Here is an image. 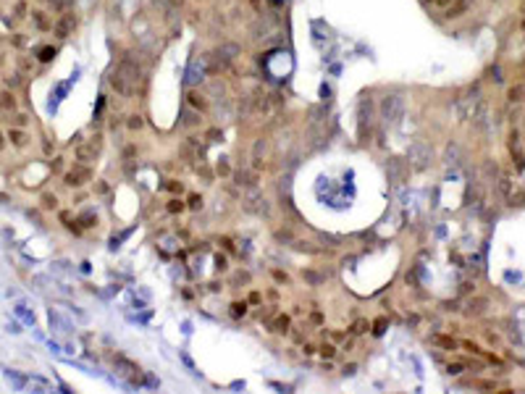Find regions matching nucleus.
<instances>
[{"mask_svg": "<svg viewBox=\"0 0 525 394\" xmlns=\"http://www.w3.org/2000/svg\"><path fill=\"white\" fill-rule=\"evenodd\" d=\"M116 71H119V74L124 76L129 85H132V89H134V85L139 82V66H137V63H134L132 58H121L119 66H116Z\"/></svg>", "mask_w": 525, "mask_h": 394, "instance_id": "nucleus-1", "label": "nucleus"}, {"mask_svg": "<svg viewBox=\"0 0 525 394\" xmlns=\"http://www.w3.org/2000/svg\"><path fill=\"white\" fill-rule=\"evenodd\" d=\"M74 29H76V16H74V14H63V16L55 21V27H53L55 37H61V40L71 37V34H74Z\"/></svg>", "mask_w": 525, "mask_h": 394, "instance_id": "nucleus-2", "label": "nucleus"}, {"mask_svg": "<svg viewBox=\"0 0 525 394\" xmlns=\"http://www.w3.org/2000/svg\"><path fill=\"white\" fill-rule=\"evenodd\" d=\"M89 179H92V171H89L87 166H76L74 171L66 173V184L68 187H82V184H87Z\"/></svg>", "mask_w": 525, "mask_h": 394, "instance_id": "nucleus-3", "label": "nucleus"}, {"mask_svg": "<svg viewBox=\"0 0 525 394\" xmlns=\"http://www.w3.org/2000/svg\"><path fill=\"white\" fill-rule=\"evenodd\" d=\"M381 111H384L386 119H397V116L402 113V100L397 98V95H391V98H386L384 103H381Z\"/></svg>", "mask_w": 525, "mask_h": 394, "instance_id": "nucleus-4", "label": "nucleus"}, {"mask_svg": "<svg viewBox=\"0 0 525 394\" xmlns=\"http://www.w3.org/2000/svg\"><path fill=\"white\" fill-rule=\"evenodd\" d=\"M517 132H512V137H509V153H512V158H515V169L517 171H525V155H523V150L517 147Z\"/></svg>", "mask_w": 525, "mask_h": 394, "instance_id": "nucleus-5", "label": "nucleus"}, {"mask_svg": "<svg viewBox=\"0 0 525 394\" xmlns=\"http://www.w3.org/2000/svg\"><path fill=\"white\" fill-rule=\"evenodd\" d=\"M470 3H473V0H452V5L446 8V14H444V16H446V18H459V16L465 14V11L470 8Z\"/></svg>", "mask_w": 525, "mask_h": 394, "instance_id": "nucleus-6", "label": "nucleus"}, {"mask_svg": "<svg viewBox=\"0 0 525 394\" xmlns=\"http://www.w3.org/2000/svg\"><path fill=\"white\" fill-rule=\"evenodd\" d=\"M111 87H113L119 95H132V85H129V82L119 74V71H113V74H111Z\"/></svg>", "mask_w": 525, "mask_h": 394, "instance_id": "nucleus-7", "label": "nucleus"}, {"mask_svg": "<svg viewBox=\"0 0 525 394\" xmlns=\"http://www.w3.org/2000/svg\"><path fill=\"white\" fill-rule=\"evenodd\" d=\"M95 155H97V147L95 145H79V147H76V160H82V163L95 160Z\"/></svg>", "mask_w": 525, "mask_h": 394, "instance_id": "nucleus-8", "label": "nucleus"}, {"mask_svg": "<svg viewBox=\"0 0 525 394\" xmlns=\"http://www.w3.org/2000/svg\"><path fill=\"white\" fill-rule=\"evenodd\" d=\"M509 100L512 103H525V85H515V87H509Z\"/></svg>", "mask_w": 525, "mask_h": 394, "instance_id": "nucleus-9", "label": "nucleus"}, {"mask_svg": "<svg viewBox=\"0 0 525 394\" xmlns=\"http://www.w3.org/2000/svg\"><path fill=\"white\" fill-rule=\"evenodd\" d=\"M8 139L14 142L16 147H24V145H27V134H24L21 129H11V132H8Z\"/></svg>", "mask_w": 525, "mask_h": 394, "instance_id": "nucleus-10", "label": "nucleus"}, {"mask_svg": "<svg viewBox=\"0 0 525 394\" xmlns=\"http://www.w3.org/2000/svg\"><path fill=\"white\" fill-rule=\"evenodd\" d=\"M237 184L252 187V184H255V173H252V171H239L237 173Z\"/></svg>", "mask_w": 525, "mask_h": 394, "instance_id": "nucleus-11", "label": "nucleus"}, {"mask_svg": "<svg viewBox=\"0 0 525 394\" xmlns=\"http://www.w3.org/2000/svg\"><path fill=\"white\" fill-rule=\"evenodd\" d=\"M470 386H475V389H491V392H496V381H481V378H475V381H468Z\"/></svg>", "mask_w": 525, "mask_h": 394, "instance_id": "nucleus-12", "label": "nucleus"}, {"mask_svg": "<svg viewBox=\"0 0 525 394\" xmlns=\"http://www.w3.org/2000/svg\"><path fill=\"white\" fill-rule=\"evenodd\" d=\"M42 208L45 210H55L58 208V197L50 195V192H48V195H42Z\"/></svg>", "mask_w": 525, "mask_h": 394, "instance_id": "nucleus-13", "label": "nucleus"}, {"mask_svg": "<svg viewBox=\"0 0 525 394\" xmlns=\"http://www.w3.org/2000/svg\"><path fill=\"white\" fill-rule=\"evenodd\" d=\"M0 108H5V111H14V108H16V98L5 92L3 98H0Z\"/></svg>", "mask_w": 525, "mask_h": 394, "instance_id": "nucleus-14", "label": "nucleus"}, {"mask_svg": "<svg viewBox=\"0 0 525 394\" xmlns=\"http://www.w3.org/2000/svg\"><path fill=\"white\" fill-rule=\"evenodd\" d=\"M433 342L441 344V347H446V350H455V347H457V342L452 339V337H433Z\"/></svg>", "mask_w": 525, "mask_h": 394, "instance_id": "nucleus-15", "label": "nucleus"}, {"mask_svg": "<svg viewBox=\"0 0 525 394\" xmlns=\"http://www.w3.org/2000/svg\"><path fill=\"white\" fill-rule=\"evenodd\" d=\"M53 58H55V48H42L40 50V61L42 63H50Z\"/></svg>", "mask_w": 525, "mask_h": 394, "instance_id": "nucleus-16", "label": "nucleus"}, {"mask_svg": "<svg viewBox=\"0 0 525 394\" xmlns=\"http://www.w3.org/2000/svg\"><path fill=\"white\" fill-rule=\"evenodd\" d=\"M268 108V98L265 95H255V105H252V111H265Z\"/></svg>", "mask_w": 525, "mask_h": 394, "instance_id": "nucleus-17", "label": "nucleus"}, {"mask_svg": "<svg viewBox=\"0 0 525 394\" xmlns=\"http://www.w3.org/2000/svg\"><path fill=\"white\" fill-rule=\"evenodd\" d=\"M181 124H184V126H194V124H200V119H197V116H194L192 111H186V113H184V121H181Z\"/></svg>", "mask_w": 525, "mask_h": 394, "instance_id": "nucleus-18", "label": "nucleus"}, {"mask_svg": "<svg viewBox=\"0 0 525 394\" xmlns=\"http://www.w3.org/2000/svg\"><path fill=\"white\" fill-rule=\"evenodd\" d=\"M50 3H53V8L55 11H66L71 3H74V0H50Z\"/></svg>", "mask_w": 525, "mask_h": 394, "instance_id": "nucleus-19", "label": "nucleus"}, {"mask_svg": "<svg viewBox=\"0 0 525 394\" xmlns=\"http://www.w3.org/2000/svg\"><path fill=\"white\" fill-rule=\"evenodd\" d=\"M321 355H323V358H334V355H336V347H334V344H323V347H321Z\"/></svg>", "mask_w": 525, "mask_h": 394, "instance_id": "nucleus-20", "label": "nucleus"}, {"mask_svg": "<svg viewBox=\"0 0 525 394\" xmlns=\"http://www.w3.org/2000/svg\"><path fill=\"white\" fill-rule=\"evenodd\" d=\"M287 328H289V318H287V315H281V318L276 321V331H287Z\"/></svg>", "mask_w": 525, "mask_h": 394, "instance_id": "nucleus-21", "label": "nucleus"}, {"mask_svg": "<svg viewBox=\"0 0 525 394\" xmlns=\"http://www.w3.org/2000/svg\"><path fill=\"white\" fill-rule=\"evenodd\" d=\"M168 210H171V213L184 210V203H181V200H171V203H168Z\"/></svg>", "mask_w": 525, "mask_h": 394, "instance_id": "nucleus-22", "label": "nucleus"}, {"mask_svg": "<svg viewBox=\"0 0 525 394\" xmlns=\"http://www.w3.org/2000/svg\"><path fill=\"white\" fill-rule=\"evenodd\" d=\"M189 103H192V105H200V108H205V100H203V95H197V92H192V95H189Z\"/></svg>", "mask_w": 525, "mask_h": 394, "instance_id": "nucleus-23", "label": "nucleus"}, {"mask_svg": "<svg viewBox=\"0 0 525 394\" xmlns=\"http://www.w3.org/2000/svg\"><path fill=\"white\" fill-rule=\"evenodd\" d=\"M252 153H255V158H260V155L265 153V139H257V142H255V150H252Z\"/></svg>", "mask_w": 525, "mask_h": 394, "instance_id": "nucleus-24", "label": "nucleus"}, {"mask_svg": "<svg viewBox=\"0 0 525 394\" xmlns=\"http://www.w3.org/2000/svg\"><path fill=\"white\" fill-rule=\"evenodd\" d=\"M129 129H142V119H139V116H129Z\"/></svg>", "mask_w": 525, "mask_h": 394, "instance_id": "nucleus-25", "label": "nucleus"}, {"mask_svg": "<svg viewBox=\"0 0 525 394\" xmlns=\"http://www.w3.org/2000/svg\"><path fill=\"white\" fill-rule=\"evenodd\" d=\"M231 308H234V310H231L234 315H244V310H247V305H244V302H234Z\"/></svg>", "mask_w": 525, "mask_h": 394, "instance_id": "nucleus-26", "label": "nucleus"}, {"mask_svg": "<svg viewBox=\"0 0 525 394\" xmlns=\"http://www.w3.org/2000/svg\"><path fill=\"white\" fill-rule=\"evenodd\" d=\"M34 21H37V27H42V29H48V21H45V16L40 14V11H34Z\"/></svg>", "mask_w": 525, "mask_h": 394, "instance_id": "nucleus-27", "label": "nucleus"}, {"mask_svg": "<svg viewBox=\"0 0 525 394\" xmlns=\"http://www.w3.org/2000/svg\"><path fill=\"white\" fill-rule=\"evenodd\" d=\"M365 328H368V324H365V321H357V324L352 326V334H362Z\"/></svg>", "mask_w": 525, "mask_h": 394, "instance_id": "nucleus-28", "label": "nucleus"}, {"mask_svg": "<svg viewBox=\"0 0 525 394\" xmlns=\"http://www.w3.org/2000/svg\"><path fill=\"white\" fill-rule=\"evenodd\" d=\"M27 121H29V119H27V116H24V113L14 116V124H16V126H24V124H27Z\"/></svg>", "mask_w": 525, "mask_h": 394, "instance_id": "nucleus-29", "label": "nucleus"}, {"mask_svg": "<svg viewBox=\"0 0 525 394\" xmlns=\"http://www.w3.org/2000/svg\"><path fill=\"white\" fill-rule=\"evenodd\" d=\"M462 368H465L462 363H455V365H449V368H446V371H449V373H452V376H457V373H459V371H462Z\"/></svg>", "mask_w": 525, "mask_h": 394, "instance_id": "nucleus-30", "label": "nucleus"}, {"mask_svg": "<svg viewBox=\"0 0 525 394\" xmlns=\"http://www.w3.org/2000/svg\"><path fill=\"white\" fill-rule=\"evenodd\" d=\"M305 279H310L313 284H318V281H321V276H318V274H313V271H305Z\"/></svg>", "mask_w": 525, "mask_h": 394, "instance_id": "nucleus-31", "label": "nucleus"}, {"mask_svg": "<svg viewBox=\"0 0 525 394\" xmlns=\"http://www.w3.org/2000/svg\"><path fill=\"white\" fill-rule=\"evenodd\" d=\"M273 276H276V281H284V284L289 281V276H287V274H281V271H273Z\"/></svg>", "mask_w": 525, "mask_h": 394, "instance_id": "nucleus-32", "label": "nucleus"}, {"mask_svg": "<svg viewBox=\"0 0 525 394\" xmlns=\"http://www.w3.org/2000/svg\"><path fill=\"white\" fill-rule=\"evenodd\" d=\"M384 326H386V321H384V318L375 321V328H373V331H375V334H381V331H384Z\"/></svg>", "mask_w": 525, "mask_h": 394, "instance_id": "nucleus-33", "label": "nucleus"}, {"mask_svg": "<svg viewBox=\"0 0 525 394\" xmlns=\"http://www.w3.org/2000/svg\"><path fill=\"white\" fill-rule=\"evenodd\" d=\"M189 208H203V200H200V197H192V200H189Z\"/></svg>", "mask_w": 525, "mask_h": 394, "instance_id": "nucleus-34", "label": "nucleus"}, {"mask_svg": "<svg viewBox=\"0 0 525 394\" xmlns=\"http://www.w3.org/2000/svg\"><path fill=\"white\" fill-rule=\"evenodd\" d=\"M24 8H27V5H24V3H18V5H16V16H24Z\"/></svg>", "mask_w": 525, "mask_h": 394, "instance_id": "nucleus-35", "label": "nucleus"}, {"mask_svg": "<svg viewBox=\"0 0 525 394\" xmlns=\"http://www.w3.org/2000/svg\"><path fill=\"white\" fill-rule=\"evenodd\" d=\"M523 29H525V3H523Z\"/></svg>", "mask_w": 525, "mask_h": 394, "instance_id": "nucleus-36", "label": "nucleus"}, {"mask_svg": "<svg viewBox=\"0 0 525 394\" xmlns=\"http://www.w3.org/2000/svg\"><path fill=\"white\" fill-rule=\"evenodd\" d=\"M0 147H3V137H0Z\"/></svg>", "mask_w": 525, "mask_h": 394, "instance_id": "nucleus-37", "label": "nucleus"}]
</instances>
